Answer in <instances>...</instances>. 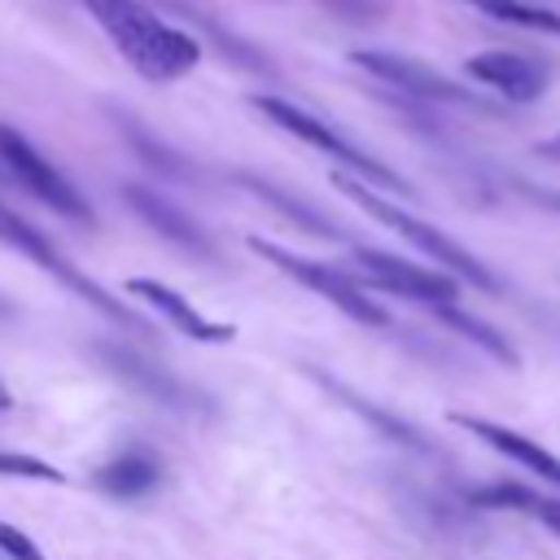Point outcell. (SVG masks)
I'll list each match as a JSON object with an SVG mask.
<instances>
[{
	"instance_id": "cell-17",
	"label": "cell",
	"mask_w": 560,
	"mask_h": 560,
	"mask_svg": "<svg viewBox=\"0 0 560 560\" xmlns=\"http://www.w3.org/2000/svg\"><path fill=\"white\" fill-rule=\"evenodd\" d=\"M468 4L481 9V13L494 18V22H508V26L560 35V13H556V9H538V4H525V0H468Z\"/></svg>"
},
{
	"instance_id": "cell-23",
	"label": "cell",
	"mask_w": 560,
	"mask_h": 560,
	"mask_svg": "<svg viewBox=\"0 0 560 560\" xmlns=\"http://www.w3.org/2000/svg\"><path fill=\"white\" fill-rule=\"evenodd\" d=\"M529 197H534V201H542V206H551V210H560V192H547V188H529Z\"/></svg>"
},
{
	"instance_id": "cell-11",
	"label": "cell",
	"mask_w": 560,
	"mask_h": 560,
	"mask_svg": "<svg viewBox=\"0 0 560 560\" xmlns=\"http://www.w3.org/2000/svg\"><path fill=\"white\" fill-rule=\"evenodd\" d=\"M127 293H136V298H144L149 306H158L184 337H192V341H206V346H219V341H232V324H214V319H206L188 298H179L171 284H162V280H149V276H131L127 280Z\"/></svg>"
},
{
	"instance_id": "cell-24",
	"label": "cell",
	"mask_w": 560,
	"mask_h": 560,
	"mask_svg": "<svg viewBox=\"0 0 560 560\" xmlns=\"http://www.w3.org/2000/svg\"><path fill=\"white\" fill-rule=\"evenodd\" d=\"M538 158H556V162H560V136L542 140V144H538Z\"/></svg>"
},
{
	"instance_id": "cell-9",
	"label": "cell",
	"mask_w": 560,
	"mask_h": 560,
	"mask_svg": "<svg viewBox=\"0 0 560 560\" xmlns=\"http://www.w3.org/2000/svg\"><path fill=\"white\" fill-rule=\"evenodd\" d=\"M122 201H127L158 236H166L171 245H179V249H188V254H197V258H214L210 236H206L171 197H162V192H153V188H140V184H127V188H122Z\"/></svg>"
},
{
	"instance_id": "cell-21",
	"label": "cell",
	"mask_w": 560,
	"mask_h": 560,
	"mask_svg": "<svg viewBox=\"0 0 560 560\" xmlns=\"http://www.w3.org/2000/svg\"><path fill=\"white\" fill-rule=\"evenodd\" d=\"M0 551H4L9 560H44L39 547H35L22 529H13V525H4V521H0Z\"/></svg>"
},
{
	"instance_id": "cell-10",
	"label": "cell",
	"mask_w": 560,
	"mask_h": 560,
	"mask_svg": "<svg viewBox=\"0 0 560 560\" xmlns=\"http://www.w3.org/2000/svg\"><path fill=\"white\" fill-rule=\"evenodd\" d=\"M468 74L494 92H503L508 101H538L547 92V66L534 61V57H521V52H477L468 61Z\"/></svg>"
},
{
	"instance_id": "cell-13",
	"label": "cell",
	"mask_w": 560,
	"mask_h": 560,
	"mask_svg": "<svg viewBox=\"0 0 560 560\" xmlns=\"http://www.w3.org/2000/svg\"><path fill=\"white\" fill-rule=\"evenodd\" d=\"M451 420H455L459 429H468L472 438H481L486 446H494L499 455H508V459L525 464L529 472H538L542 481L560 486V459H556L547 446H538L534 438H525V433H516V429H503V424H494V420H481V416H464V411H455Z\"/></svg>"
},
{
	"instance_id": "cell-1",
	"label": "cell",
	"mask_w": 560,
	"mask_h": 560,
	"mask_svg": "<svg viewBox=\"0 0 560 560\" xmlns=\"http://www.w3.org/2000/svg\"><path fill=\"white\" fill-rule=\"evenodd\" d=\"M83 9L101 22V31L114 39V48L153 83L188 74L197 66V57H201L192 35L166 26L140 0H83Z\"/></svg>"
},
{
	"instance_id": "cell-4",
	"label": "cell",
	"mask_w": 560,
	"mask_h": 560,
	"mask_svg": "<svg viewBox=\"0 0 560 560\" xmlns=\"http://www.w3.org/2000/svg\"><path fill=\"white\" fill-rule=\"evenodd\" d=\"M0 171L18 188H26L35 201H44L52 214H66L74 223H92V206L83 201V192L9 122H0Z\"/></svg>"
},
{
	"instance_id": "cell-25",
	"label": "cell",
	"mask_w": 560,
	"mask_h": 560,
	"mask_svg": "<svg viewBox=\"0 0 560 560\" xmlns=\"http://www.w3.org/2000/svg\"><path fill=\"white\" fill-rule=\"evenodd\" d=\"M13 407V398H9V389H4V381H0V411H9Z\"/></svg>"
},
{
	"instance_id": "cell-15",
	"label": "cell",
	"mask_w": 560,
	"mask_h": 560,
	"mask_svg": "<svg viewBox=\"0 0 560 560\" xmlns=\"http://www.w3.org/2000/svg\"><path fill=\"white\" fill-rule=\"evenodd\" d=\"M433 315H438L446 328H455L459 337H468L472 346H481L490 359H499V363H508V368H521V350H516L499 328H490L486 319H477V315H468V311H459V306H433Z\"/></svg>"
},
{
	"instance_id": "cell-22",
	"label": "cell",
	"mask_w": 560,
	"mask_h": 560,
	"mask_svg": "<svg viewBox=\"0 0 560 560\" xmlns=\"http://www.w3.org/2000/svg\"><path fill=\"white\" fill-rule=\"evenodd\" d=\"M529 516H538L547 529H556L560 534V499H547V494H534V508H529Z\"/></svg>"
},
{
	"instance_id": "cell-12",
	"label": "cell",
	"mask_w": 560,
	"mask_h": 560,
	"mask_svg": "<svg viewBox=\"0 0 560 560\" xmlns=\"http://www.w3.org/2000/svg\"><path fill=\"white\" fill-rule=\"evenodd\" d=\"M96 354L109 363V372H118V376H122L131 389H140L144 398H153V402H162V407H188V402H192V394H188V389H184L166 368H158V363L140 359L136 350L101 341V346H96Z\"/></svg>"
},
{
	"instance_id": "cell-20",
	"label": "cell",
	"mask_w": 560,
	"mask_h": 560,
	"mask_svg": "<svg viewBox=\"0 0 560 560\" xmlns=\"http://www.w3.org/2000/svg\"><path fill=\"white\" fill-rule=\"evenodd\" d=\"M319 4H324L328 13L354 22V26H363V22H381V18L389 13V0H319Z\"/></svg>"
},
{
	"instance_id": "cell-2",
	"label": "cell",
	"mask_w": 560,
	"mask_h": 560,
	"mask_svg": "<svg viewBox=\"0 0 560 560\" xmlns=\"http://www.w3.org/2000/svg\"><path fill=\"white\" fill-rule=\"evenodd\" d=\"M332 188L337 192H346L359 210H368L372 219H381V223H389L402 241H411L420 254H429L446 276H464V280H472L477 289H486V293H494L499 289V276L477 258V254H468L459 241H451L446 232H438L433 223H424V219H416V214H407V210H398V206H389L385 197H376L363 179H354V175H346V171H332Z\"/></svg>"
},
{
	"instance_id": "cell-8",
	"label": "cell",
	"mask_w": 560,
	"mask_h": 560,
	"mask_svg": "<svg viewBox=\"0 0 560 560\" xmlns=\"http://www.w3.org/2000/svg\"><path fill=\"white\" fill-rule=\"evenodd\" d=\"M359 267L376 289H389V293L424 302V306H451V298H455V280L446 271H424L385 249H359Z\"/></svg>"
},
{
	"instance_id": "cell-18",
	"label": "cell",
	"mask_w": 560,
	"mask_h": 560,
	"mask_svg": "<svg viewBox=\"0 0 560 560\" xmlns=\"http://www.w3.org/2000/svg\"><path fill=\"white\" fill-rule=\"evenodd\" d=\"M118 127H122V136L131 140V149H136V153H140V158H144L153 171L175 175V179H188V175H192V166H188V162H184L175 149H166L162 140H153V136H149V131H144V127L131 118V114H118Z\"/></svg>"
},
{
	"instance_id": "cell-3",
	"label": "cell",
	"mask_w": 560,
	"mask_h": 560,
	"mask_svg": "<svg viewBox=\"0 0 560 560\" xmlns=\"http://www.w3.org/2000/svg\"><path fill=\"white\" fill-rule=\"evenodd\" d=\"M249 105H254L262 118H271L280 131H289V136H298V140H306V144H315V149H324V153L337 158L346 171L363 175L368 188L381 184V188H389V192H398V197H416L411 184H407L398 171H389L385 162H376V158H368L363 149H354V144H350L341 131H332L324 118H315V114H306V109H298V105H289V101H280V96H249Z\"/></svg>"
},
{
	"instance_id": "cell-5",
	"label": "cell",
	"mask_w": 560,
	"mask_h": 560,
	"mask_svg": "<svg viewBox=\"0 0 560 560\" xmlns=\"http://www.w3.org/2000/svg\"><path fill=\"white\" fill-rule=\"evenodd\" d=\"M249 249L262 258V262H271V267H280L284 276H293L298 284H306V289H315L324 302H332L337 311H346L354 324H368V328H385L389 324V315L346 276V271H337L332 262H315V258H302V254H289L284 245H276V241H262V236H249Z\"/></svg>"
},
{
	"instance_id": "cell-6",
	"label": "cell",
	"mask_w": 560,
	"mask_h": 560,
	"mask_svg": "<svg viewBox=\"0 0 560 560\" xmlns=\"http://www.w3.org/2000/svg\"><path fill=\"white\" fill-rule=\"evenodd\" d=\"M0 241H9V245H18L22 254H31V258H35L44 271H52V276H57L66 289H74L83 302H92V306H96L101 315H109L114 324H127V328L144 332V319H140V315H131V311H127L122 302H114V298H109V293H105L96 280H88V276H83L74 262H66V254H61L57 245H48V236H44L39 228H31L26 219H18L13 210H0Z\"/></svg>"
},
{
	"instance_id": "cell-7",
	"label": "cell",
	"mask_w": 560,
	"mask_h": 560,
	"mask_svg": "<svg viewBox=\"0 0 560 560\" xmlns=\"http://www.w3.org/2000/svg\"><path fill=\"white\" fill-rule=\"evenodd\" d=\"M350 61L363 66L372 79H381V83H389V88H402V96H420V101H455V105L486 109L481 96H472L468 88L451 83V79L438 74L433 66L411 61V57H402V52H389V48H354Z\"/></svg>"
},
{
	"instance_id": "cell-26",
	"label": "cell",
	"mask_w": 560,
	"mask_h": 560,
	"mask_svg": "<svg viewBox=\"0 0 560 560\" xmlns=\"http://www.w3.org/2000/svg\"><path fill=\"white\" fill-rule=\"evenodd\" d=\"M4 315H9V302H0V319H4Z\"/></svg>"
},
{
	"instance_id": "cell-16",
	"label": "cell",
	"mask_w": 560,
	"mask_h": 560,
	"mask_svg": "<svg viewBox=\"0 0 560 560\" xmlns=\"http://www.w3.org/2000/svg\"><path fill=\"white\" fill-rule=\"evenodd\" d=\"M241 184H249V188H254L262 201H271V206L284 214V219H293V223H298V228H306L311 236H324V241H328V236H337V228H332V223H328V219H324L315 206H306V201L289 197V192H284V188H276L271 179H258V175H241Z\"/></svg>"
},
{
	"instance_id": "cell-19",
	"label": "cell",
	"mask_w": 560,
	"mask_h": 560,
	"mask_svg": "<svg viewBox=\"0 0 560 560\" xmlns=\"http://www.w3.org/2000/svg\"><path fill=\"white\" fill-rule=\"evenodd\" d=\"M0 477H26V481H66L52 464L35 459V455H18V451H0Z\"/></svg>"
},
{
	"instance_id": "cell-14",
	"label": "cell",
	"mask_w": 560,
	"mask_h": 560,
	"mask_svg": "<svg viewBox=\"0 0 560 560\" xmlns=\"http://www.w3.org/2000/svg\"><path fill=\"white\" fill-rule=\"evenodd\" d=\"M158 472L162 468H158V459L149 451H122L118 459H109V464L96 468L92 486L105 490V494H114V499H136V494H149L158 486Z\"/></svg>"
}]
</instances>
